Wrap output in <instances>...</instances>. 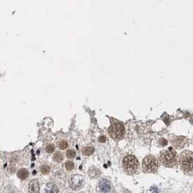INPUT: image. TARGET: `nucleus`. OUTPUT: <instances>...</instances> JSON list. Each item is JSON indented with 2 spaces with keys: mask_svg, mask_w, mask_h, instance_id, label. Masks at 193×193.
Wrapping results in <instances>:
<instances>
[{
  "mask_svg": "<svg viewBox=\"0 0 193 193\" xmlns=\"http://www.w3.org/2000/svg\"><path fill=\"white\" fill-rule=\"evenodd\" d=\"M159 161L163 166L166 167H177V154L172 148L163 150L159 154Z\"/></svg>",
  "mask_w": 193,
  "mask_h": 193,
  "instance_id": "nucleus-1",
  "label": "nucleus"
},
{
  "mask_svg": "<svg viewBox=\"0 0 193 193\" xmlns=\"http://www.w3.org/2000/svg\"><path fill=\"white\" fill-rule=\"evenodd\" d=\"M179 163L182 170L184 173L192 175V152L190 151H184L182 152L179 158Z\"/></svg>",
  "mask_w": 193,
  "mask_h": 193,
  "instance_id": "nucleus-2",
  "label": "nucleus"
},
{
  "mask_svg": "<svg viewBox=\"0 0 193 193\" xmlns=\"http://www.w3.org/2000/svg\"><path fill=\"white\" fill-rule=\"evenodd\" d=\"M124 171L130 175H133L137 171L139 168V161L133 155H127L122 161Z\"/></svg>",
  "mask_w": 193,
  "mask_h": 193,
  "instance_id": "nucleus-3",
  "label": "nucleus"
},
{
  "mask_svg": "<svg viewBox=\"0 0 193 193\" xmlns=\"http://www.w3.org/2000/svg\"><path fill=\"white\" fill-rule=\"evenodd\" d=\"M108 132L110 137L114 140H121L125 134V128L122 122L114 120L109 127Z\"/></svg>",
  "mask_w": 193,
  "mask_h": 193,
  "instance_id": "nucleus-4",
  "label": "nucleus"
},
{
  "mask_svg": "<svg viewBox=\"0 0 193 193\" xmlns=\"http://www.w3.org/2000/svg\"><path fill=\"white\" fill-rule=\"evenodd\" d=\"M159 161L154 155H148L144 158L142 163V169L145 173H154L158 170Z\"/></svg>",
  "mask_w": 193,
  "mask_h": 193,
  "instance_id": "nucleus-5",
  "label": "nucleus"
},
{
  "mask_svg": "<svg viewBox=\"0 0 193 193\" xmlns=\"http://www.w3.org/2000/svg\"><path fill=\"white\" fill-rule=\"evenodd\" d=\"M84 183V180L80 175H73L69 180L70 188L73 190H78L82 187Z\"/></svg>",
  "mask_w": 193,
  "mask_h": 193,
  "instance_id": "nucleus-6",
  "label": "nucleus"
},
{
  "mask_svg": "<svg viewBox=\"0 0 193 193\" xmlns=\"http://www.w3.org/2000/svg\"><path fill=\"white\" fill-rule=\"evenodd\" d=\"M171 142L173 147H174L175 148H177V149H180V148L184 146V145L187 143V140L184 137L172 136L171 139Z\"/></svg>",
  "mask_w": 193,
  "mask_h": 193,
  "instance_id": "nucleus-7",
  "label": "nucleus"
},
{
  "mask_svg": "<svg viewBox=\"0 0 193 193\" xmlns=\"http://www.w3.org/2000/svg\"><path fill=\"white\" fill-rule=\"evenodd\" d=\"M99 189L101 192H109L111 189L110 182L106 180H101L99 182Z\"/></svg>",
  "mask_w": 193,
  "mask_h": 193,
  "instance_id": "nucleus-8",
  "label": "nucleus"
},
{
  "mask_svg": "<svg viewBox=\"0 0 193 193\" xmlns=\"http://www.w3.org/2000/svg\"><path fill=\"white\" fill-rule=\"evenodd\" d=\"M28 190L30 192H39V184L37 180H33L29 184Z\"/></svg>",
  "mask_w": 193,
  "mask_h": 193,
  "instance_id": "nucleus-9",
  "label": "nucleus"
},
{
  "mask_svg": "<svg viewBox=\"0 0 193 193\" xmlns=\"http://www.w3.org/2000/svg\"><path fill=\"white\" fill-rule=\"evenodd\" d=\"M81 152L83 153V155H89L93 153L94 152V148L93 146H88V145H86L82 148Z\"/></svg>",
  "mask_w": 193,
  "mask_h": 193,
  "instance_id": "nucleus-10",
  "label": "nucleus"
},
{
  "mask_svg": "<svg viewBox=\"0 0 193 193\" xmlns=\"http://www.w3.org/2000/svg\"><path fill=\"white\" fill-rule=\"evenodd\" d=\"M29 173L26 169H20V170L17 171V177L20 179V180H26L28 177Z\"/></svg>",
  "mask_w": 193,
  "mask_h": 193,
  "instance_id": "nucleus-11",
  "label": "nucleus"
},
{
  "mask_svg": "<svg viewBox=\"0 0 193 193\" xmlns=\"http://www.w3.org/2000/svg\"><path fill=\"white\" fill-rule=\"evenodd\" d=\"M53 160L56 162H61L63 160V154L60 151H57L53 155Z\"/></svg>",
  "mask_w": 193,
  "mask_h": 193,
  "instance_id": "nucleus-12",
  "label": "nucleus"
},
{
  "mask_svg": "<svg viewBox=\"0 0 193 193\" xmlns=\"http://www.w3.org/2000/svg\"><path fill=\"white\" fill-rule=\"evenodd\" d=\"M69 144L66 140H61L58 142V147L61 150H65L68 148Z\"/></svg>",
  "mask_w": 193,
  "mask_h": 193,
  "instance_id": "nucleus-13",
  "label": "nucleus"
},
{
  "mask_svg": "<svg viewBox=\"0 0 193 193\" xmlns=\"http://www.w3.org/2000/svg\"><path fill=\"white\" fill-rule=\"evenodd\" d=\"M66 156L68 159H73L76 156V152L73 149H69L66 151Z\"/></svg>",
  "mask_w": 193,
  "mask_h": 193,
  "instance_id": "nucleus-14",
  "label": "nucleus"
},
{
  "mask_svg": "<svg viewBox=\"0 0 193 193\" xmlns=\"http://www.w3.org/2000/svg\"><path fill=\"white\" fill-rule=\"evenodd\" d=\"M65 166L68 171H73L75 168L74 163H73V161H67L65 162Z\"/></svg>",
  "mask_w": 193,
  "mask_h": 193,
  "instance_id": "nucleus-15",
  "label": "nucleus"
},
{
  "mask_svg": "<svg viewBox=\"0 0 193 193\" xmlns=\"http://www.w3.org/2000/svg\"><path fill=\"white\" fill-rule=\"evenodd\" d=\"M45 150L47 153H52L54 151L55 147H54V145H53V144L48 143V144H46V145Z\"/></svg>",
  "mask_w": 193,
  "mask_h": 193,
  "instance_id": "nucleus-16",
  "label": "nucleus"
},
{
  "mask_svg": "<svg viewBox=\"0 0 193 193\" xmlns=\"http://www.w3.org/2000/svg\"><path fill=\"white\" fill-rule=\"evenodd\" d=\"M40 170L43 174H48L50 172V166L48 165H43L40 168Z\"/></svg>",
  "mask_w": 193,
  "mask_h": 193,
  "instance_id": "nucleus-17",
  "label": "nucleus"
},
{
  "mask_svg": "<svg viewBox=\"0 0 193 193\" xmlns=\"http://www.w3.org/2000/svg\"><path fill=\"white\" fill-rule=\"evenodd\" d=\"M158 144L160 145L161 147H164L168 145V141L164 138H161L158 140Z\"/></svg>",
  "mask_w": 193,
  "mask_h": 193,
  "instance_id": "nucleus-18",
  "label": "nucleus"
}]
</instances>
